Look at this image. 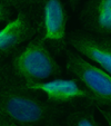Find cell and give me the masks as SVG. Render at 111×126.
Here are the masks:
<instances>
[{
    "mask_svg": "<svg viewBox=\"0 0 111 126\" xmlns=\"http://www.w3.org/2000/svg\"><path fill=\"white\" fill-rule=\"evenodd\" d=\"M0 112L18 126H37L54 123L63 110L27 89L11 70L0 80Z\"/></svg>",
    "mask_w": 111,
    "mask_h": 126,
    "instance_id": "1",
    "label": "cell"
},
{
    "mask_svg": "<svg viewBox=\"0 0 111 126\" xmlns=\"http://www.w3.org/2000/svg\"><path fill=\"white\" fill-rule=\"evenodd\" d=\"M10 70L22 83H40L59 77L62 68L39 35L11 56Z\"/></svg>",
    "mask_w": 111,
    "mask_h": 126,
    "instance_id": "2",
    "label": "cell"
},
{
    "mask_svg": "<svg viewBox=\"0 0 111 126\" xmlns=\"http://www.w3.org/2000/svg\"><path fill=\"white\" fill-rule=\"evenodd\" d=\"M66 68L93 95L96 105L111 110V75L74 50L66 49Z\"/></svg>",
    "mask_w": 111,
    "mask_h": 126,
    "instance_id": "3",
    "label": "cell"
},
{
    "mask_svg": "<svg viewBox=\"0 0 111 126\" xmlns=\"http://www.w3.org/2000/svg\"><path fill=\"white\" fill-rule=\"evenodd\" d=\"M40 20L37 25V35L41 37L56 55L67 49L68 12L62 0H41Z\"/></svg>",
    "mask_w": 111,
    "mask_h": 126,
    "instance_id": "4",
    "label": "cell"
},
{
    "mask_svg": "<svg viewBox=\"0 0 111 126\" xmlns=\"http://www.w3.org/2000/svg\"><path fill=\"white\" fill-rule=\"evenodd\" d=\"M24 86L33 92L46 95L49 103L56 105L73 104L77 102H87L96 105V99L91 93L77 78H54L40 83H22Z\"/></svg>",
    "mask_w": 111,
    "mask_h": 126,
    "instance_id": "5",
    "label": "cell"
},
{
    "mask_svg": "<svg viewBox=\"0 0 111 126\" xmlns=\"http://www.w3.org/2000/svg\"><path fill=\"white\" fill-rule=\"evenodd\" d=\"M67 41L74 51L111 75V36L77 30L69 33Z\"/></svg>",
    "mask_w": 111,
    "mask_h": 126,
    "instance_id": "6",
    "label": "cell"
},
{
    "mask_svg": "<svg viewBox=\"0 0 111 126\" xmlns=\"http://www.w3.org/2000/svg\"><path fill=\"white\" fill-rule=\"evenodd\" d=\"M37 35V26L27 10H19L0 29V63L12 56L20 46Z\"/></svg>",
    "mask_w": 111,
    "mask_h": 126,
    "instance_id": "7",
    "label": "cell"
},
{
    "mask_svg": "<svg viewBox=\"0 0 111 126\" xmlns=\"http://www.w3.org/2000/svg\"><path fill=\"white\" fill-rule=\"evenodd\" d=\"M79 17L87 31L111 36V0H88Z\"/></svg>",
    "mask_w": 111,
    "mask_h": 126,
    "instance_id": "8",
    "label": "cell"
},
{
    "mask_svg": "<svg viewBox=\"0 0 111 126\" xmlns=\"http://www.w3.org/2000/svg\"><path fill=\"white\" fill-rule=\"evenodd\" d=\"M67 126H100L95 114L89 110H74L67 117Z\"/></svg>",
    "mask_w": 111,
    "mask_h": 126,
    "instance_id": "9",
    "label": "cell"
},
{
    "mask_svg": "<svg viewBox=\"0 0 111 126\" xmlns=\"http://www.w3.org/2000/svg\"><path fill=\"white\" fill-rule=\"evenodd\" d=\"M0 2L10 8L26 10L27 8L33 7V6H39L41 0H0Z\"/></svg>",
    "mask_w": 111,
    "mask_h": 126,
    "instance_id": "10",
    "label": "cell"
},
{
    "mask_svg": "<svg viewBox=\"0 0 111 126\" xmlns=\"http://www.w3.org/2000/svg\"><path fill=\"white\" fill-rule=\"evenodd\" d=\"M12 17V10L10 7L0 2V24L8 22Z\"/></svg>",
    "mask_w": 111,
    "mask_h": 126,
    "instance_id": "11",
    "label": "cell"
},
{
    "mask_svg": "<svg viewBox=\"0 0 111 126\" xmlns=\"http://www.w3.org/2000/svg\"><path fill=\"white\" fill-rule=\"evenodd\" d=\"M0 126H18L11 118L0 112Z\"/></svg>",
    "mask_w": 111,
    "mask_h": 126,
    "instance_id": "12",
    "label": "cell"
},
{
    "mask_svg": "<svg viewBox=\"0 0 111 126\" xmlns=\"http://www.w3.org/2000/svg\"><path fill=\"white\" fill-rule=\"evenodd\" d=\"M98 110L101 113V115L103 116L104 121L107 123V126H111V110H108V108H101V107L98 106Z\"/></svg>",
    "mask_w": 111,
    "mask_h": 126,
    "instance_id": "13",
    "label": "cell"
},
{
    "mask_svg": "<svg viewBox=\"0 0 111 126\" xmlns=\"http://www.w3.org/2000/svg\"><path fill=\"white\" fill-rule=\"evenodd\" d=\"M9 71H10V68L7 65H3L2 63H0V80H1Z\"/></svg>",
    "mask_w": 111,
    "mask_h": 126,
    "instance_id": "14",
    "label": "cell"
},
{
    "mask_svg": "<svg viewBox=\"0 0 111 126\" xmlns=\"http://www.w3.org/2000/svg\"><path fill=\"white\" fill-rule=\"evenodd\" d=\"M79 1H80V0H69V2H70V6H71V8H72L73 10L77 8V6H78Z\"/></svg>",
    "mask_w": 111,
    "mask_h": 126,
    "instance_id": "15",
    "label": "cell"
},
{
    "mask_svg": "<svg viewBox=\"0 0 111 126\" xmlns=\"http://www.w3.org/2000/svg\"><path fill=\"white\" fill-rule=\"evenodd\" d=\"M37 126H67V125H61V124L58 123H48V124H43V125H37Z\"/></svg>",
    "mask_w": 111,
    "mask_h": 126,
    "instance_id": "16",
    "label": "cell"
}]
</instances>
